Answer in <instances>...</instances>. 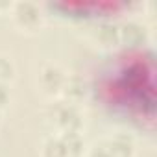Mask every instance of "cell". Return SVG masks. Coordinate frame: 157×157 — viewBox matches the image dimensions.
<instances>
[{
    "instance_id": "cell-1",
    "label": "cell",
    "mask_w": 157,
    "mask_h": 157,
    "mask_svg": "<svg viewBox=\"0 0 157 157\" xmlns=\"http://www.w3.org/2000/svg\"><path fill=\"white\" fill-rule=\"evenodd\" d=\"M11 15L15 26L22 32H37L43 24V13L35 2L24 0V2L11 4Z\"/></svg>"
},
{
    "instance_id": "cell-2",
    "label": "cell",
    "mask_w": 157,
    "mask_h": 157,
    "mask_svg": "<svg viewBox=\"0 0 157 157\" xmlns=\"http://www.w3.org/2000/svg\"><path fill=\"white\" fill-rule=\"evenodd\" d=\"M52 117H54L52 120L56 122V126L61 133H74V131H80V128H82V115L72 104L56 105Z\"/></svg>"
},
{
    "instance_id": "cell-3",
    "label": "cell",
    "mask_w": 157,
    "mask_h": 157,
    "mask_svg": "<svg viewBox=\"0 0 157 157\" xmlns=\"http://www.w3.org/2000/svg\"><path fill=\"white\" fill-rule=\"evenodd\" d=\"M65 72L57 67V65H44L41 70H39V78H37V82H39V87L44 94H57L61 93L63 89V83H65Z\"/></svg>"
},
{
    "instance_id": "cell-4",
    "label": "cell",
    "mask_w": 157,
    "mask_h": 157,
    "mask_svg": "<svg viewBox=\"0 0 157 157\" xmlns=\"http://www.w3.org/2000/svg\"><path fill=\"white\" fill-rule=\"evenodd\" d=\"M118 28H120V43L126 44L128 48L135 50V48H140L148 43V30L140 22L128 21Z\"/></svg>"
},
{
    "instance_id": "cell-5",
    "label": "cell",
    "mask_w": 157,
    "mask_h": 157,
    "mask_svg": "<svg viewBox=\"0 0 157 157\" xmlns=\"http://www.w3.org/2000/svg\"><path fill=\"white\" fill-rule=\"evenodd\" d=\"M94 35L105 46H117L120 43V28H118L117 22H113L109 19H105V21H102V22L96 24Z\"/></svg>"
},
{
    "instance_id": "cell-6",
    "label": "cell",
    "mask_w": 157,
    "mask_h": 157,
    "mask_svg": "<svg viewBox=\"0 0 157 157\" xmlns=\"http://www.w3.org/2000/svg\"><path fill=\"white\" fill-rule=\"evenodd\" d=\"M63 96L68 100V104H76L85 98L87 94V89H85V82L82 80L80 76H67L65 78V83H63V89H61Z\"/></svg>"
},
{
    "instance_id": "cell-7",
    "label": "cell",
    "mask_w": 157,
    "mask_h": 157,
    "mask_svg": "<svg viewBox=\"0 0 157 157\" xmlns=\"http://www.w3.org/2000/svg\"><path fill=\"white\" fill-rule=\"evenodd\" d=\"M105 144L111 157H133V140L124 133L111 137L109 140H105Z\"/></svg>"
},
{
    "instance_id": "cell-8",
    "label": "cell",
    "mask_w": 157,
    "mask_h": 157,
    "mask_svg": "<svg viewBox=\"0 0 157 157\" xmlns=\"http://www.w3.org/2000/svg\"><path fill=\"white\" fill-rule=\"evenodd\" d=\"M43 157H70L61 137H48L43 144Z\"/></svg>"
},
{
    "instance_id": "cell-9",
    "label": "cell",
    "mask_w": 157,
    "mask_h": 157,
    "mask_svg": "<svg viewBox=\"0 0 157 157\" xmlns=\"http://www.w3.org/2000/svg\"><path fill=\"white\" fill-rule=\"evenodd\" d=\"M68 150V155L70 157H80L82 151H83V140H82V135L80 131H74V133H61L59 135Z\"/></svg>"
},
{
    "instance_id": "cell-10",
    "label": "cell",
    "mask_w": 157,
    "mask_h": 157,
    "mask_svg": "<svg viewBox=\"0 0 157 157\" xmlns=\"http://www.w3.org/2000/svg\"><path fill=\"white\" fill-rule=\"evenodd\" d=\"M13 76H15V67H13L11 59L6 56H0V82L8 83Z\"/></svg>"
},
{
    "instance_id": "cell-11",
    "label": "cell",
    "mask_w": 157,
    "mask_h": 157,
    "mask_svg": "<svg viewBox=\"0 0 157 157\" xmlns=\"http://www.w3.org/2000/svg\"><path fill=\"white\" fill-rule=\"evenodd\" d=\"M87 157H111V155H109L107 144H105V142H98V144H94V146L89 150Z\"/></svg>"
},
{
    "instance_id": "cell-12",
    "label": "cell",
    "mask_w": 157,
    "mask_h": 157,
    "mask_svg": "<svg viewBox=\"0 0 157 157\" xmlns=\"http://www.w3.org/2000/svg\"><path fill=\"white\" fill-rule=\"evenodd\" d=\"M8 102H10V89H8V83H2V82H0V109H2Z\"/></svg>"
},
{
    "instance_id": "cell-13",
    "label": "cell",
    "mask_w": 157,
    "mask_h": 157,
    "mask_svg": "<svg viewBox=\"0 0 157 157\" xmlns=\"http://www.w3.org/2000/svg\"><path fill=\"white\" fill-rule=\"evenodd\" d=\"M6 10H11V4L10 2H0V11H6Z\"/></svg>"
},
{
    "instance_id": "cell-14",
    "label": "cell",
    "mask_w": 157,
    "mask_h": 157,
    "mask_svg": "<svg viewBox=\"0 0 157 157\" xmlns=\"http://www.w3.org/2000/svg\"><path fill=\"white\" fill-rule=\"evenodd\" d=\"M0 122H2V111H0Z\"/></svg>"
}]
</instances>
